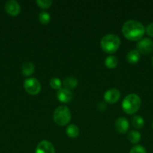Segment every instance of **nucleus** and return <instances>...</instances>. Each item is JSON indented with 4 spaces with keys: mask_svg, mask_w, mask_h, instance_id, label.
<instances>
[{
    "mask_svg": "<svg viewBox=\"0 0 153 153\" xmlns=\"http://www.w3.org/2000/svg\"><path fill=\"white\" fill-rule=\"evenodd\" d=\"M122 34L128 40L137 41L142 39L146 32L145 27L140 22L136 20H128L122 28Z\"/></svg>",
    "mask_w": 153,
    "mask_h": 153,
    "instance_id": "1",
    "label": "nucleus"
},
{
    "mask_svg": "<svg viewBox=\"0 0 153 153\" xmlns=\"http://www.w3.org/2000/svg\"><path fill=\"white\" fill-rule=\"evenodd\" d=\"M141 105V99L137 94H130L126 96L122 103V108L127 114H135Z\"/></svg>",
    "mask_w": 153,
    "mask_h": 153,
    "instance_id": "2",
    "label": "nucleus"
},
{
    "mask_svg": "<svg viewBox=\"0 0 153 153\" xmlns=\"http://www.w3.org/2000/svg\"><path fill=\"white\" fill-rule=\"evenodd\" d=\"M120 46V38L115 34H108L100 40V46L105 52L112 54L118 50Z\"/></svg>",
    "mask_w": 153,
    "mask_h": 153,
    "instance_id": "3",
    "label": "nucleus"
},
{
    "mask_svg": "<svg viewBox=\"0 0 153 153\" xmlns=\"http://www.w3.org/2000/svg\"><path fill=\"white\" fill-rule=\"evenodd\" d=\"M71 114L69 108L66 106H58L53 112V120L60 126H64L70 123Z\"/></svg>",
    "mask_w": 153,
    "mask_h": 153,
    "instance_id": "4",
    "label": "nucleus"
},
{
    "mask_svg": "<svg viewBox=\"0 0 153 153\" xmlns=\"http://www.w3.org/2000/svg\"><path fill=\"white\" fill-rule=\"evenodd\" d=\"M24 88L30 95H37L41 89L40 82L35 78H28L24 81Z\"/></svg>",
    "mask_w": 153,
    "mask_h": 153,
    "instance_id": "5",
    "label": "nucleus"
},
{
    "mask_svg": "<svg viewBox=\"0 0 153 153\" xmlns=\"http://www.w3.org/2000/svg\"><path fill=\"white\" fill-rule=\"evenodd\" d=\"M136 50L140 54L148 55L153 51V41L149 38H142L136 43Z\"/></svg>",
    "mask_w": 153,
    "mask_h": 153,
    "instance_id": "6",
    "label": "nucleus"
},
{
    "mask_svg": "<svg viewBox=\"0 0 153 153\" xmlns=\"http://www.w3.org/2000/svg\"><path fill=\"white\" fill-rule=\"evenodd\" d=\"M120 91L116 88H110L105 92L104 98L106 102L110 104H114L120 98Z\"/></svg>",
    "mask_w": 153,
    "mask_h": 153,
    "instance_id": "7",
    "label": "nucleus"
},
{
    "mask_svg": "<svg viewBox=\"0 0 153 153\" xmlns=\"http://www.w3.org/2000/svg\"><path fill=\"white\" fill-rule=\"evenodd\" d=\"M5 11L10 16H16L20 13L21 10L20 5L15 0H9L4 4Z\"/></svg>",
    "mask_w": 153,
    "mask_h": 153,
    "instance_id": "8",
    "label": "nucleus"
},
{
    "mask_svg": "<svg viewBox=\"0 0 153 153\" xmlns=\"http://www.w3.org/2000/svg\"><path fill=\"white\" fill-rule=\"evenodd\" d=\"M35 153H55V148L48 140H42L38 144Z\"/></svg>",
    "mask_w": 153,
    "mask_h": 153,
    "instance_id": "9",
    "label": "nucleus"
},
{
    "mask_svg": "<svg viewBox=\"0 0 153 153\" xmlns=\"http://www.w3.org/2000/svg\"><path fill=\"white\" fill-rule=\"evenodd\" d=\"M57 99L59 102L62 103H68L70 101H71L72 98H73V93L71 91L68 90L66 88H60L58 91H57Z\"/></svg>",
    "mask_w": 153,
    "mask_h": 153,
    "instance_id": "10",
    "label": "nucleus"
},
{
    "mask_svg": "<svg viewBox=\"0 0 153 153\" xmlns=\"http://www.w3.org/2000/svg\"><path fill=\"white\" fill-rule=\"evenodd\" d=\"M115 127L120 134H125L129 129V122L126 118L119 117L116 120Z\"/></svg>",
    "mask_w": 153,
    "mask_h": 153,
    "instance_id": "11",
    "label": "nucleus"
},
{
    "mask_svg": "<svg viewBox=\"0 0 153 153\" xmlns=\"http://www.w3.org/2000/svg\"><path fill=\"white\" fill-rule=\"evenodd\" d=\"M62 85L64 88L68 90H73L77 86L78 81L74 76H68V77L65 78L62 82Z\"/></svg>",
    "mask_w": 153,
    "mask_h": 153,
    "instance_id": "12",
    "label": "nucleus"
},
{
    "mask_svg": "<svg viewBox=\"0 0 153 153\" xmlns=\"http://www.w3.org/2000/svg\"><path fill=\"white\" fill-rule=\"evenodd\" d=\"M140 59V54L136 49H132L127 54V61L130 64H136Z\"/></svg>",
    "mask_w": 153,
    "mask_h": 153,
    "instance_id": "13",
    "label": "nucleus"
},
{
    "mask_svg": "<svg viewBox=\"0 0 153 153\" xmlns=\"http://www.w3.org/2000/svg\"><path fill=\"white\" fill-rule=\"evenodd\" d=\"M66 134L70 138H76L80 134V129L75 124H70L66 128Z\"/></svg>",
    "mask_w": 153,
    "mask_h": 153,
    "instance_id": "14",
    "label": "nucleus"
},
{
    "mask_svg": "<svg viewBox=\"0 0 153 153\" xmlns=\"http://www.w3.org/2000/svg\"><path fill=\"white\" fill-rule=\"evenodd\" d=\"M128 139L129 141L134 144H136L141 140V134L136 130H131L128 134Z\"/></svg>",
    "mask_w": 153,
    "mask_h": 153,
    "instance_id": "15",
    "label": "nucleus"
},
{
    "mask_svg": "<svg viewBox=\"0 0 153 153\" xmlns=\"http://www.w3.org/2000/svg\"><path fill=\"white\" fill-rule=\"evenodd\" d=\"M34 65L32 62H26L22 66V73L25 76H29L34 72Z\"/></svg>",
    "mask_w": 153,
    "mask_h": 153,
    "instance_id": "16",
    "label": "nucleus"
},
{
    "mask_svg": "<svg viewBox=\"0 0 153 153\" xmlns=\"http://www.w3.org/2000/svg\"><path fill=\"white\" fill-rule=\"evenodd\" d=\"M105 66L109 69H114L118 65V58L114 55H110L105 58Z\"/></svg>",
    "mask_w": 153,
    "mask_h": 153,
    "instance_id": "17",
    "label": "nucleus"
},
{
    "mask_svg": "<svg viewBox=\"0 0 153 153\" xmlns=\"http://www.w3.org/2000/svg\"><path fill=\"white\" fill-rule=\"evenodd\" d=\"M131 123L136 128H142L144 126V119L139 115H134L131 119Z\"/></svg>",
    "mask_w": 153,
    "mask_h": 153,
    "instance_id": "18",
    "label": "nucleus"
},
{
    "mask_svg": "<svg viewBox=\"0 0 153 153\" xmlns=\"http://www.w3.org/2000/svg\"><path fill=\"white\" fill-rule=\"evenodd\" d=\"M39 22L43 25H47L50 21V15L46 11H41L38 14Z\"/></svg>",
    "mask_w": 153,
    "mask_h": 153,
    "instance_id": "19",
    "label": "nucleus"
},
{
    "mask_svg": "<svg viewBox=\"0 0 153 153\" xmlns=\"http://www.w3.org/2000/svg\"><path fill=\"white\" fill-rule=\"evenodd\" d=\"M50 85L51 88L52 89L55 90H59L60 88H62V83L61 80L59 79L56 77H53L50 79Z\"/></svg>",
    "mask_w": 153,
    "mask_h": 153,
    "instance_id": "20",
    "label": "nucleus"
},
{
    "mask_svg": "<svg viewBox=\"0 0 153 153\" xmlns=\"http://www.w3.org/2000/svg\"><path fill=\"white\" fill-rule=\"evenodd\" d=\"M36 3L40 8L46 9L50 7L52 1L51 0H38V1H36Z\"/></svg>",
    "mask_w": 153,
    "mask_h": 153,
    "instance_id": "21",
    "label": "nucleus"
},
{
    "mask_svg": "<svg viewBox=\"0 0 153 153\" xmlns=\"http://www.w3.org/2000/svg\"><path fill=\"white\" fill-rule=\"evenodd\" d=\"M129 153H146V150L141 145H135L130 149Z\"/></svg>",
    "mask_w": 153,
    "mask_h": 153,
    "instance_id": "22",
    "label": "nucleus"
},
{
    "mask_svg": "<svg viewBox=\"0 0 153 153\" xmlns=\"http://www.w3.org/2000/svg\"><path fill=\"white\" fill-rule=\"evenodd\" d=\"M146 32L150 37H153V22L148 24L146 26V28H145Z\"/></svg>",
    "mask_w": 153,
    "mask_h": 153,
    "instance_id": "23",
    "label": "nucleus"
},
{
    "mask_svg": "<svg viewBox=\"0 0 153 153\" xmlns=\"http://www.w3.org/2000/svg\"><path fill=\"white\" fill-rule=\"evenodd\" d=\"M97 108H98V111H104L105 109H106V104H105L104 102H99L98 104Z\"/></svg>",
    "mask_w": 153,
    "mask_h": 153,
    "instance_id": "24",
    "label": "nucleus"
},
{
    "mask_svg": "<svg viewBox=\"0 0 153 153\" xmlns=\"http://www.w3.org/2000/svg\"><path fill=\"white\" fill-rule=\"evenodd\" d=\"M152 128H153V122H152Z\"/></svg>",
    "mask_w": 153,
    "mask_h": 153,
    "instance_id": "25",
    "label": "nucleus"
},
{
    "mask_svg": "<svg viewBox=\"0 0 153 153\" xmlns=\"http://www.w3.org/2000/svg\"><path fill=\"white\" fill-rule=\"evenodd\" d=\"M152 65H153V58H152Z\"/></svg>",
    "mask_w": 153,
    "mask_h": 153,
    "instance_id": "26",
    "label": "nucleus"
}]
</instances>
